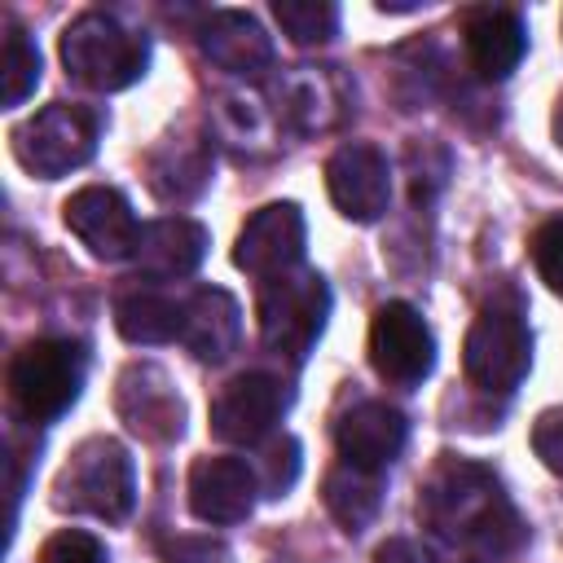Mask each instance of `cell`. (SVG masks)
<instances>
[{
    "label": "cell",
    "instance_id": "14",
    "mask_svg": "<svg viewBox=\"0 0 563 563\" xmlns=\"http://www.w3.org/2000/svg\"><path fill=\"white\" fill-rule=\"evenodd\" d=\"M260 479L246 457L207 453L189 466V510L202 523H242L255 510Z\"/></svg>",
    "mask_w": 563,
    "mask_h": 563
},
{
    "label": "cell",
    "instance_id": "28",
    "mask_svg": "<svg viewBox=\"0 0 563 563\" xmlns=\"http://www.w3.org/2000/svg\"><path fill=\"white\" fill-rule=\"evenodd\" d=\"M532 264L541 273V282L563 295V216L545 220L537 233H532Z\"/></svg>",
    "mask_w": 563,
    "mask_h": 563
},
{
    "label": "cell",
    "instance_id": "12",
    "mask_svg": "<svg viewBox=\"0 0 563 563\" xmlns=\"http://www.w3.org/2000/svg\"><path fill=\"white\" fill-rule=\"evenodd\" d=\"M303 242H308L303 211L295 202H268L242 224V233L233 242V264L242 273L268 282V277H282V273L299 268Z\"/></svg>",
    "mask_w": 563,
    "mask_h": 563
},
{
    "label": "cell",
    "instance_id": "25",
    "mask_svg": "<svg viewBox=\"0 0 563 563\" xmlns=\"http://www.w3.org/2000/svg\"><path fill=\"white\" fill-rule=\"evenodd\" d=\"M40 84V48L26 40V31L9 18L4 22V62H0V101L22 106Z\"/></svg>",
    "mask_w": 563,
    "mask_h": 563
},
{
    "label": "cell",
    "instance_id": "1",
    "mask_svg": "<svg viewBox=\"0 0 563 563\" xmlns=\"http://www.w3.org/2000/svg\"><path fill=\"white\" fill-rule=\"evenodd\" d=\"M418 515L440 541L475 559H506L523 545V523L501 493V479L466 457H444L427 475L418 493Z\"/></svg>",
    "mask_w": 563,
    "mask_h": 563
},
{
    "label": "cell",
    "instance_id": "24",
    "mask_svg": "<svg viewBox=\"0 0 563 563\" xmlns=\"http://www.w3.org/2000/svg\"><path fill=\"white\" fill-rule=\"evenodd\" d=\"M273 18L286 31V40L299 48L330 44L339 35V4H330V0H277Z\"/></svg>",
    "mask_w": 563,
    "mask_h": 563
},
{
    "label": "cell",
    "instance_id": "32",
    "mask_svg": "<svg viewBox=\"0 0 563 563\" xmlns=\"http://www.w3.org/2000/svg\"><path fill=\"white\" fill-rule=\"evenodd\" d=\"M554 141H559V150H563V101H559V110H554Z\"/></svg>",
    "mask_w": 563,
    "mask_h": 563
},
{
    "label": "cell",
    "instance_id": "11",
    "mask_svg": "<svg viewBox=\"0 0 563 563\" xmlns=\"http://www.w3.org/2000/svg\"><path fill=\"white\" fill-rule=\"evenodd\" d=\"M325 189L339 216L369 224L391 202V167L387 154L369 141H347L325 158Z\"/></svg>",
    "mask_w": 563,
    "mask_h": 563
},
{
    "label": "cell",
    "instance_id": "16",
    "mask_svg": "<svg viewBox=\"0 0 563 563\" xmlns=\"http://www.w3.org/2000/svg\"><path fill=\"white\" fill-rule=\"evenodd\" d=\"M198 44L211 57V66H220V70H229L238 79H260L273 66V40L242 9L207 13V22L198 26Z\"/></svg>",
    "mask_w": 563,
    "mask_h": 563
},
{
    "label": "cell",
    "instance_id": "18",
    "mask_svg": "<svg viewBox=\"0 0 563 563\" xmlns=\"http://www.w3.org/2000/svg\"><path fill=\"white\" fill-rule=\"evenodd\" d=\"M145 180L163 202H189L211 180V141L202 132H172L150 150Z\"/></svg>",
    "mask_w": 563,
    "mask_h": 563
},
{
    "label": "cell",
    "instance_id": "4",
    "mask_svg": "<svg viewBox=\"0 0 563 563\" xmlns=\"http://www.w3.org/2000/svg\"><path fill=\"white\" fill-rule=\"evenodd\" d=\"M532 365V334L519 295H497L479 308L462 343V369L484 391H515Z\"/></svg>",
    "mask_w": 563,
    "mask_h": 563
},
{
    "label": "cell",
    "instance_id": "31",
    "mask_svg": "<svg viewBox=\"0 0 563 563\" xmlns=\"http://www.w3.org/2000/svg\"><path fill=\"white\" fill-rule=\"evenodd\" d=\"M374 563H431V554L418 541H409V537H391V541L378 545Z\"/></svg>",
    "mask_w": 563,
    "mask_h": 563
},
{
    "label": "cell",
    "instance_id": "2",
    "mask_svg": "<svg viewBox=\"0 0 563 563\" xmlns=\"http://www.w3.org/2000/svg\"><path fill=\"white\" fill-rule=\"evenodd\" d=\"M53 501L62 510L75 515H92L106 523H123L136 506V466L132 453L110 440V435H92L84 440L70 462L62 466L57 484H53Z\"/></svg>",
    "mask_w": 563,
    "mask_h": 563
},
{
    "label": "cell",
    "instance_id": "22",
    "mask_svg": "<svg viewBox=\"0 0 563 563\" xmlns=\"http://www.w3.org/2000/svg\"><path fill=\"white\" fill-rule=\"evenodd\" d=\"M325 510L343 532H365L383 510V471H361L352 462H339L321 484Z\"/></svg>",
    "mask_w": 563,
    "mask_h": 563
},
{
    "label": "cell",
    "instance_id": "23",
    "mask_svg": "<svg viewBox=\"0 0 563 563\" xmlns=\"http://www.w3.org/2000/svg\"><path fill=\"white\" fill-rule=\"evenodd\" d=\"M180 325H185V303L158 295V290H128L114 299V330L128 339V343H172L180 339Z\"/></svg>",
    "mask_w": 563,
    "mask_h": 563
},
{
    "label": "cell",
    "instance_id": "8",
    "mask_svg": "<svg viewBox=\"0 0 563 563\" xmlns=\"http://www.w3.org/2000/svg\"><path fill=\"white\" fill-rule=\"evenodd\" d=\"M369 361L378 378L391 387H413L435 365V334L422 321V312L405 299H391L369 321Z\"/></svg>",
    "mask_w": 563,
    "mask_h": 563
},
{
    "label": "cell",
    "instance_id": "5",
    "mask_svg": "<svg viewBox=\"0 0 563 563\" xmlns=\"http://www.w3.org/2000/svg\"><path fill=\"white\" fill-rule=\"evenodd\" d=\"M255 317H260V339L268 352L286 356V361H303L325 330L330 286L312 268H290L282 277H268L260 286Z\"/></svg>",
    "mask_w": 563,
    "mask_h": 563
},
{
    "label": "cell",
    "instance_id": "26",
    "mask_svg": "<svg viewBox=\"0 0 563 563\" xmlns=\"http://www.w3.org/2000/svg\"><path fill=\"white\" fill-rule=\"evenodd\" d=\"M255 479H260L264 497H286L295 488V479H299V440L295 435H273L260 449Z\"/></svg>",
    "mask_w": 563,
    "mask_h": 563
},
{
    "label": "cell",
    "instance_id": "27",
    "mask_svg": "<svg viewBox=\"0 0 563 563\" xmlns=\"http://www.w3.org/2000/svg\"><path fill=\"white\" fill-rule=\"evenodd\" d=\"M40 563H106V545L84 528H62L40 545Z\"/></svg>",
    "mask_w": 563,
    "mask_h": 563
},
{
    "label": "cell",
    "instance_id": "29",
    "mask_svg": "<svg viewBox=\"0 0 563 563\" xmlns=\"http://www.w3.org/2000/svg\"><path fill=\"white\" fill-rule=\"evenodd\" d=\"M532 453L541 457L545 471H554L563 479V405L537 413V422H532Z\"/></svg>",
    "mask_w": 563,
    "mask_h": 563
},
{
    "label": "cell",
    "instance_id": "10",
    "mask_svg": "<svg viewBox=\"0 0 563 563\" xmlns=\"http://www.w3.org/2000/svg\"><path fill=\"white\" fill-rule=\"evenodd\" d=\"M62 220L66 229L88 246L92 260H128L136 251V238H141V224H136V211L132 202L114 189V185H84L66 198L62 207Z\"/></svg>",
    "mask_w": 563,
    "mask_h": 563
},
{
    "label": "cell",
    "instance_id": "17",
    "mask_svg": "<svg viewBox=\"0 0 563 563\" xmlns=\"http://www.w3.org/2000/svg\"><path fill=\"white\" fill-rule=\"evenodd\" d=\"M462 40H466V62L479 79H506L528 48V26L515 9L488 4V9H471L462 22Z\"/></svg>",
    "mask_w": 563,
    "mask_h": 563
},
{
    "label": "cell",
    "instance_id": "21",
    "mask_svg": "<svg viewBox=\"0 0 563 563\" xmlns=\"http://www.w3.org/2000/svg\"><path fill=\"white\" fill-rule=\"evenodd\" d=\"M277 110L299 128V132H325L343 114V92L339 79L321 66H295L277 84Z\"/></svg>",
    "mask_w": 563,
    "mask_h": 563
},
{
    "label": "cell",
    "instance_id": "6",
    "mask_svg": "<svg viewBox=\"0 0 563 563\" xmlns=\"http://www.w3.org/2000/svg\"><path fill=\"white\" fill-rule=\"evenodd\" d=\"M88 356L70 339H31L9 361V396L31 422L62 418L84 391Z\"/></svg>",
    "mask_w": 563,
    "mask_h": 563
},
{
    "label": "cell",
    "instance_id": "15",
    "mask_svg": "<svg viewBox=\"0 0 563 563\" xmlns=\"http://www.w3.org/2000/svg\"><path fill=\"white\" fill-rule=\"evenodd\" d=\"M334 440H339L343 462H352L361 471H387L409 440V422L387 400H361L339 418Z\"/></svg>",
    "mask_w": 563,
    "mask_h": 563
},
{
    "label": "cell",
    "instance_id": "20",
    "mask_svg": "<svg viewBox=\"0 0 563 563\" xmlns=\"http://www.w3.org/2000/svg\"><path fill=\"white\" fill-rule=\"evenodd\" d=\"M242 334V308L229 290L220 286H198L185 299V325H180V343L198 356V361H224L238 347Z\"/></svg>",
    "mask_w": 563,
    "mask_h": 563
},
{
    "label": "cell",
    "instance_id": "3",
    "mask_svg": "<svg viewBox=\"0 0 563 563\" xmlns=\"http://www.w3.org/2000/svg\"><path fill=\"white\" fill-rule=\"evenodd\" d=\"M62 62L79 84L97 92H119L145 75L150 40L128 31L119 18L88 9L62 31Z\"/></svg>",
    "mask_w": 563,
    "mask_h": 563
},
{
    "label": "cell",
    "instance_id": "7",
    "mask_svg": "<svg viewBox=\"0 0 563 563\" xmlns=\"http://www.w3.org/2000/svg\"><path fill=\"white\" fill-rule=\"evenodd\" d=\"M97 136L101 123L88 106L53 101L40 114H31L22 128H13V158L40 180H57L97 154Z\"/></svg>",
    "mask_w": 563,
    "mask_h": 563
},
{
    "label": "cell",
    "instance_id": "9",
    "mask_svg": "<svg viewBox=\"0 0 563 563\" xmlns=\"http://www.w3.org/2000/svg\"><path fill=\"white\" fill-rule=\"evenodd\" d=\"M286 413V387L282 378L264 369H246L229 378L211 400V435L224 444H260L273 435V427Z\"/></svg>",
    "mask_w": 563,
    "mask_h": 563
},
{
    "label": "cell",
    "instance_id": "13",
    "mask_svg": "<svg viewBox=\"0 0 563 563\" xmlns=\"http://www.w3.org/2000/svg\"><path fill=\"white\" fill-rule=\"evenodd\" d=\"M114 409L128 422V431H136L145 440H158V444H167L185 431V405H180L167 369H158L150 361H136L119 374Z\"/></svg>",
    "mask_w": 563,
    "mask_h": 563
},
{
    "label": "cell",
    "instance_id": "19",
    "mask_svg": "<svg viewBox=\"0 0 563 563\" xmlns=\"http://www.w3.org/2000/svg\"><path fill=\"white\" fill-rule=\"evenodd\" d=\"M207 246H211V233L198 220L163 216V220L141 224L132 260L145 277H189L207 260Z\"/></svg>",
    "mask_w": 563,
    "mask_h": 563
},
{
    "label": "cell",
    "instance_id": "30",
    "mask_svg": "<svg viewBox=\"0 0 563 563\" xmlns=\"http://www.w3.org/2000/svg\"><path fill=\"white\" fill-rule=\"evenodd\" d=\"M163 563H233V554L211 537H176L163 550Z\"/></svg>",
    "mask_w": 563,
    "mask_h": 563
}]
</instances>
